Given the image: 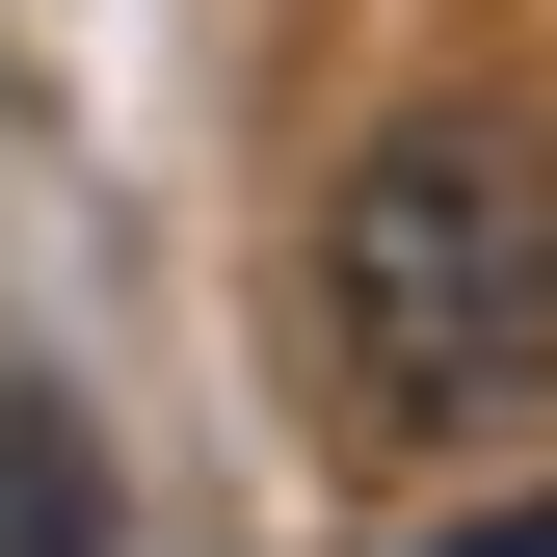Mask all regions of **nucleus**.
<instances>
[{
    "label": "nucleus",
    "instance_id": "nucleus-1",
    "mask_svg": "<svg viewBox=\"0 0 557 557\" xmlns=\"http://www.w3.org/2000/svg\"><path fill=\"white\" fill-rule=\"evenodd\" d=\"M319 345L398 451H478L557 398V133L531 107H398L372 160L319 186Z\"/></svg>",
    "mask_w": 557,
    "mask_h": 557
},
{
    "label": "nucleus",
    "instance_id": "nucleus-2",
    "mask_svg": "<svg viewBox=\"0 0 557 557\" xmlns=\"http://www.w3.org/2000/svg\"><path fill=\"white\" fill-rule=\"evenodd\" d=\"M0 531H27V557H107V478H81V425H53V398L0 425Z\"/></svg>",
    "mask_w": 557,
    "mask_h": 557
},
{
    "label": "nucleus",
    "instance_id": "nucleus-3",
    "mask_svg": "<svg viewBox=\"0 0 557 557\" xmlns=\"http://www.w3.org/2000/svg\"><path fill=\"white\" fill-rule=\"evenodd\" d=\"M451 557H557V505H505V531H451Z\"/></svg>",
    "mask_w": 557,
    "mask_h": 557
}]
</instances>
